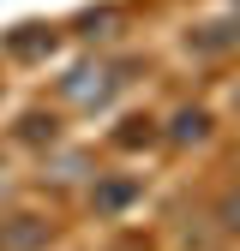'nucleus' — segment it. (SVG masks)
<instances>
[{
  "instance_id": "1",
  "label": "nucleus",
  "mask_w": 240,
  "mask_h": 251,
  "mask_svg": "<svg viewBox=\"0 0 240 251\" xmlns=\"http://www.w3.org/2000/svg\"><path fill=\"white\" fill-rule=\"evenodd\" d=\"M114 84H126V78L108 72V66H78V72L66 78V96L90 108V102H108V96H114Z\"/></svg>"
},
{
  "instance_id": "2",
  "label": "nucleus",
  "mask_w": 240,
  "mask_h": 251,
  "mask_svg": "<svg viewBox=\"0 0 240 251\" xmlns=\"http://www.w3.org/2000/svg\"><path fill=\"white\" fill-rule=\"evenodd\" d=\"M36 245H48V222H36V215L0 222V251H36Z\"/></svg>"
},
{
  "instance_id": "3",
  "label": "nucleus",
  "mask_w": 240,
  "mask_h": 251,
  "mask_svg": "<svg viewBox=\"0 0 240 251\" xmlns=\"http://www.w3.org/2000/svg\"><path fill=\"white\" fill-rule=\"evenodd\" d=\"M54 48V30H42V24H18L12 36H6V54L12 60H42Z\"/></svg>"
},
{
  "instance_id": "4",
  "label": "nucleus",
  "mask_w": 240,
  "mask_h": 251,
  "mask_svg": "<svg viewBox=\"0 0 240 251\" xmlns=\"http://www.w3.org/2000/svg\"><path fill=\"white\" fill-rule=\"evenodd\" d=\"M174 144H204L210 138V114L204 108H186V114H174V132H168Z\"/></svg>"
},
{
  "instance_id": "5",
  "label": "nucleus",
  "mask_w": 240,
  "mask_h": 251,
  "mask_svg": "<svg viewBox=\"0 0 240 251\" xmlns=\"http://www.w3.org/2000/svg\"><path fill=\"white\" fill-rule=\"evenodd\" d=\"M120 150H138V144H156V126L150 120H120V132H114Z\"/></svg>"
},
{
  "instance_id": "6",
  "label": "nucleus",
  "mask_w": 240,
  "mask_h": 251,
  "mask_svg": "<svg viewBox=\"0 0 240 251\" xmlns=\"http://www.w3.org/2000/svg\"><path fill=\"white\" fill-rule=\"evenodd\" d=\"M24 138H30V144H42V138L54 144V120H48V114H24Z\"/></svg>"
},
{
  "instance_id": "7",
  "label": "nucleus",
  "mask_w": 240,
  "mask_h": 251,
  "mask_svg": "<svg viewBox=\"0 0 240 251\" xmlns=\"http://www.w3.org/2000/svg\"><path fill=\"white\" fill-rule=\"evenodd\" d=\"M222 227H240V185L222 198Z\"/></svg>"
}]
</instances>
